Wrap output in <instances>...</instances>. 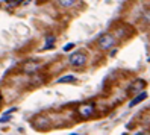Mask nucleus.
Returning a JSON list of instances; mask_svg holds the SVG:
<instances>
[{
	"mask_svg": "<svg viewBox=\"0 0 150 135\" xmlns=\"http://www.w3.org/2000/svg\"><path fill=\"white\" fill-rule=\"evenodd\" d=\"M115 44H117V38L111 33H105L97 40V47H99L100 50H109V49H112L114 46H115Z\"/></svg>",
	"mask_w": 150,
	"mask_h": 135,
	"instance_id": "obj_1",
	"label": "nucleus"
},
{
	"mask_svg": "<svg viewBox=\"0 0 150 135\" xmlns=\"http://www.w3.org/2000/svg\"><path fill=\"white\" fill-rule=\"evenodd\" d=\"M68 62H70L73 67H83L85 62H86V55H85L83 52H74V53H71V55H70Z\"/></svg>",
	"mask_w": 150,
	"mask_h": 135,
	"instance_id": "obj_2",
	"label": "nucleus"
},
{
	"mask_svg": "<svg viewBox=\"0 0 150 135\" xmlns=\"http://www.w3.org/2000/svg\"><path fill=\"white\" fill-rule=\"evenodd\" d=\"M94 111H96V108L93 103H83L77 108V114L82 117V119H90L91 115H94Z\"/></svg>",
	"mask_w": 150,
	"mask_h": 135,
	"instance_id": "obj_3",
	"label": "nucleus"
},
{
	"mask_svg": "<svg viewBox=\"0 0 150 135\" xmlns=\"http://www.w3.org/2000/svg\"><path fill=\"white\" fill-rule=\"evenodd\" d=\"M144 87H146V82L144 80H135V82H132V85L127 88V91H129V94H138V93H141L144 90Z\"/></svg>",
	"mask_w": 150,
	"mask_h": 135,
	"instance_id": "obj_4",
	"label": "nucleus"
},
{
	"mask_svg": "<svg viewBox=\"0 0 150 135\" xmlns=\"http://www.w3.org/2000/svg\"><path fill=\"white\" fill-rule=\"evenodd\" d=\"M33 126L37 129H40V131H44V129H47L50 126V123H49V120L46 119V117H38V119L33 122Z\"/></svg>",
	"mask_w": 150,
	"mask_h": 135,
	"instance_id": "obj_5",
	"label": "nucleus"
},
{
	"mask_svg": "<svg viewBox=\"0 0 150 135\" xmlns=\"http://www.w3.org/2000/svg\"><path fill=\"white\" fill-rule=\"evenodd\" d=\"M146 99H147V94H146L144 91H141V93H139V96H137L135 99H132V100H130L129 106H130V108H132V106H135V105L141 103V102H143V100H146Z\"/></svg>",
	"mask_w": 150,
	"mask_h": 135,
	"instance_id": "obj_6",
	"label": "nucleus"
},
{
	"mask_svg": "<svg viewBox=\"0 0 150 135\" xmlns=\"http://www.w3.org/2000/svg\"><path fill=\"white\" fill-rule=\"evenodd\" d=\"M21 3H23V0H5L2 5L6 8V9H12V8L18 6V5H21Z\"/></svg>",
	"mask_w": 150,
	"mask_h": 135,
	"instance_id": "obj_7",
	"label": "nucleus"
},
{
	"mask_svg": "<svg viewBox=\"0 0 150 135\" xmlns=\"http://www.w3.org/2000/svg\"><path fill=\"white\" fill-rule=\"evenodd\" d=\"M58 82H59V84H70V82H76V77H74V76H64V77L58 79Z\"/></svg>",
	"mask_w": 150,
	"mask_h": 135,
	"instance_id": "obj_8",
	"label": "nucleus"
},
{
	"mask_svg": "<svg viewBox=\"0 0 150 135\" xmlns=\"http://www.w3.org/2000/svg\"><path fill=\"white\" fill-rule=\"evenodd\" d=\"M58 3L62 8H70V6H73L76 3V0H58Z\"/></svg>",
	"mask_w": 150,
	"mask_h": 135,
	"instance_id": "obj_9",
	"label": "nucleus"
},
{
	"mask_svg": "<svg viewBox=\"0 0 150 135\" xmlns=\"http://www.w3.org/2000/svg\"><path fill=\"white\" fill-rule=\"evenodd\" d=\"M40 67V62H33V64H28L26 65V71H35Z\"/></svg>",
	"mask_w": 150,
	"mask_h": 135,
	"instance_id": "obj_10",
	"label": "nucleus"
},
{
	"mask_svg": "<svg viewBox=\"0 0 150 135\" xmlns=\"http://www.w3.org/2000/svg\"><path fill=\"white\" fill-rule=\"evenodd\" d=\"M53 43H55V38L53 37H49L47 41H46V47L44 49H50V47H53Z\"/></svg>",
	"mask_w": 150,
	"mask_h": 135,
	"instance_id": "obj_11",
	"label": "nucleus"
},
{
	"mask_svg": "<svg viewBox=\"0 0 150 135\" xmlns=\"http://www.w3.org/2000/svg\"><path fill=\"white\" fill-rule=\"evenodd\" d=\"M143 20H144V21H147V23H150V9H147V11L144 12V15H143Z\"/></svg>",
	"mask_w": 150,
	"mask_h": 135,
	"instance_id": "obj_12",
	"label": "nucleus"
},
{
	"mask_svg": "<svg viewBox=\"0 0 150 135\" xmlns=\"http://www.w3.org/2000/svg\"><path fill=\"white\" fill-rule=\"evenodd\" d=\"M73 47H74V44H73V43H70V44H67V46L64 47V50H65V52H68V50H71Z\"/></svg>",
	"mask_w": 150,
	"mask_h": 135,
	"instance_id": "obj_13",
	"label": "nucleus"
}]
</instances>
